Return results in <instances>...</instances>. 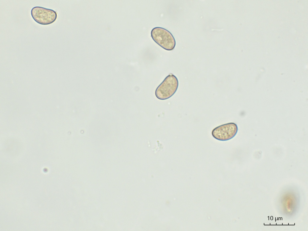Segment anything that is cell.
<instances>
[{
	"mask_svg": "<svg viewBox=\"0 0 308 231\" xmlns=\"http://www.w3.org/2000/svg\"><path fill=\"white\" fill-rule=\"evenodd\" d=\"M238 131L237 124L234 122H229L215 128L212 130L211 134L217 140L225 141L233 138Z\"/></svg>",
	"mask_w": 308,
	"mask_h": 231,
	"instance_id": "277c9868",
	"label": "cell"
},
{
	"mask_svg": "<svg viewBox=\"0 0 308 231\" xmlns=\"http://www.w3.org/2000/svg\"><path fill=\"white\" fill-rule=\"evenodd\" d=\"M178 85L177 77L173 74L170 73L156 88L155 92L156 97L161 100L170 98L176 92Z\"/></svg>",
	"mask_w": 308,
	"mask_h": 231,
	"instance_id": "7a4b0ae2",
	"label": "cell"
},
{
	"mask_svg": "<svg viewBox=\"0 0 308 231\" xmlns=\"http://www.w3.org/2000/svg\"><path fill=\"white\" fill-rule=\"evenodd\" d=\"M31 14L36 23L42 25L51 24L55 22L57 18L55 11L40 6L33 7L31 10Z\"/></svg>",
	"mask_w": 308,
	"mask_h": 231,
	"instance_id": "3957f363",
	"label": "cell"
},
{
	"mask_svg": "<svg viewBox=\"0 0 308 231\" xmlns=\"http://www.w3.org/2000/svg\"><path fill=\"white\" fill-rule=\"evenodd\" d=\"M153 41L163 48L171 51L175 48L176 42L171 33L166 29L159 27L153 28L151 32Z\"/></svg>",
	"mask_w": 308,
	"mask_h": 231,
	"instance_id": "6da1fadb",
	"label": "cell"
}]
</instances>
